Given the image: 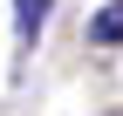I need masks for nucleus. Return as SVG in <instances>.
Returning a JSON list of instances; mask_svg holds the SVG:
<instances>
[{"label":"nucleus","instance_id":"obj_2","mask_svg":"<svg viewBox=\"0 0 123 116\" xmlns=\"http://www.w3.org/2000/svg\"><path fill=\"white\" fill-rule=\"evenodd\" d=\"M14 21H21L14 34H21V48H27V41L41 34V21H48V0H14Z\"/></svg>","mask_w":123,"mask_h":116},{"label":"nucleus","instance_id":"obj_1","mask_svg":"<svg viewBox=\"0 0 123 116\" xmlns=\"http://www.w3.org/2000/svg\"><path fill=\"white\" fill-rule=\"evenodd\" d=\"M89 41H96V48H123V0H110V7L89 21Z\"/></svg>","mask_w":123,"mask_h":116}]
</instances>
